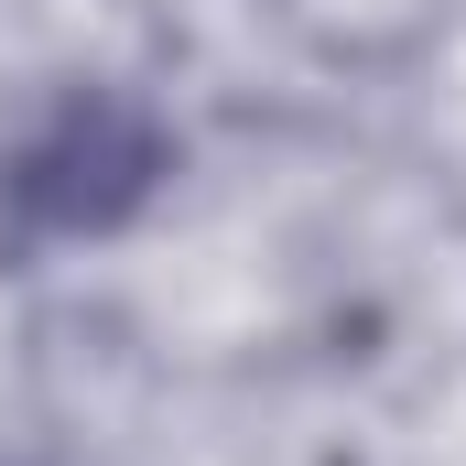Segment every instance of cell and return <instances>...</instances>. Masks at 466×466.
<instances>
[{
    "label": "cell",
    "mask_w": 466,
    "mask_h": 466,
    "mask_svg": "<svg viewBox=\"0 0 466 466\" xmlns=\"http://www.w3.org/2000/svg\"><path fill=\"white\" fill-rule=\"evenodd\" d=\"M174 174L163 119L119 87H55L0 141V249H76L130 228Z\"/></svg>",
    "instance_id": "1"
}]
</instances>
